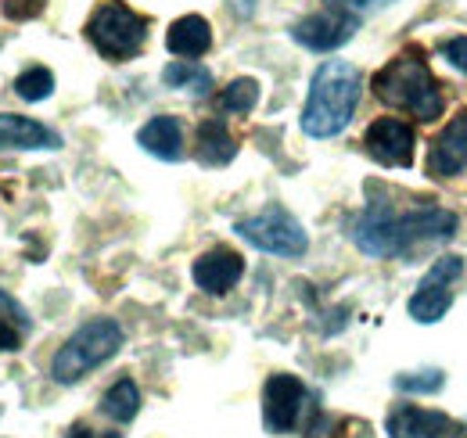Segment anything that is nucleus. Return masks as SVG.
I'll list each match as a JSON object with an SVG mask.
<instances>
[{"instance_id":"1","label":"nucleus","mask_w":467,"mask_h":438,"mask_svg":"<svg viewBox=\"0 0 467 438\" xmlns=\"http://www.w3.org/2000/svg\"><path fill=\"white\" fill-rule=\"evenodd\" d=\"M457 234V216L439 205L396 209L392 202H370L349 219V237L359 252L374 259H403L424 245L450 241Z\"/></svg>"},{"instance_id":"2","label":"nucleus","mask_w":467,"mask_h":438,"mask_svg":"<svg viewBox=\"0 0 467 438\" xmlns=\"http://www.w3.org/2000/svg\"><path fill=\"white\" fill-rule=\"evenodd\" d=\"M359 94H363V76L356 65L342 61V57L324 61L309 83V98L302 109V130L317 141L338 137L356 115Z\"/></svg>"},{"instance_id":"3","label":"nucleus","mask_w":467,"mask_h":438,"mask_svg":"<svg viewBox=\"0 0 467 438\" xmlns=\"http://www.w3.org/2000/svg\"><path fill=\"white\" fill-rule=\"evenodd\" d=\"M370 87H374V98L381 105L410 111L417 122H431V119H439L442 109H446V98L439 90V79L431 76L428 61L417 55V51L392 57L385 68H378L374 79H370Z\"/></svg>"},{"instance_id":"4","label":"nucleus","mask_w":467,"mask_h":438,"mask_svg":"<svg viewBox=\"0 0 467 438\" xmlns=\"http://www.w3.org/2000/svg\"><path fill=\"white\" fill-rule=\"evenodd\" d=\"M122 349V328L109 317H98L90 324L76 330L51 360V378L58 384L83 381L90 370H98L101 363H109Z\"/></svg>"},{"instance_id":"5","label":"nucleus","mask_w":467,"mask_h":438,"mask_svg":"<svg viewBox=\"0 0 467 438\" xmlns=\"http://www.w3.org/2000/svg\"><path fill=\"white\" fill-rule=\"evenodd\" d=\"M87 40L109 61H130L144 51L148 18L137 15L133 7H126L122 0H105L87 22Z\"/></svg>"},{"instance_id":"6","label":"nucleus","mask_w":467,"mask_h":438,"mask_svg":"<svg viewBox=\"0 0 467 438\" xmlns=\"http://www.w3.org/2000/svg\"><path fill=\"white\" fill-rule=\"evenodd\" d=\"M234 230H237L252 248L270 252V256H281V259H298V256H306V248H309V237H306L302 223H298L288 209H281V205H270V209H263L259 216L237 219Z\"/></svg>"},{"instance_id":"7","label":"nucleus","mask_w":467,"mask_h":438,"mask_svg":"<svg viewBox=\"0 0 467 438\" xmlns=\"http://www.w3.org/2000/svg\"><path fill=\"white\" fill-rule=\"evenodd\" d=\"M461 274H464V259H457V256L435 259L431 270L424 274V280L417 284L413 298H410V317L417 324H439L450 313V306H453V291L450 287H453V280Z\"/></svg>"},{"instance_id":"8","label":"nucleus","mask_w":467,"mask_h":438,"mask_svg":"<svg viewBox=\"0 0 467 438\" xmlns=\"http://www.w3.org/2000/svg\"><path fill=\"white\" fill-rule=\"evenodd\" d=\"M309 406V388L295 374H274L263 384V424L270 435H288L298 428Z\"/></svg>"},{"instance_id":"9","label":"nucleus","mask_w":467,"mask_h":438,"mask_svg":"<svg viewBox=\"0 0 467 438\" xmlns=\"http://www.w3.org/2000/svg\"><path fill=\"white\" fill-rule=\"evenodd\" d=\"M363 144H367V155L378 165H389V169H407L413 165V151H417V133L413 126L403 119H374L363 133Z\"/></svg>"},{"instance_id":"10","label":"nucleus","mask_w":467,"mask_h":438,"mask_svg":"<svg viewBox=\"0 0 467 438\" xmlns=\"http://www.w3.org/2000/svg\"><path fill=\"white\" fill-rule=\"evenodd\" d=\"M356 29H359V15L331 7V11H317V15L302 18V22H295L292 36L295 44H302V47H309L317 55H327V51H338L342 44H349L356 36Z\"/></svg>"},{"instance_id":"11","label":"nucleus","mask_w":467,"mask_h":438,"mask_svg":"<svg viewBox=\"0 0 467 438\" xmlns=\"http://www.w3.org/2000/svg\"><path fill=\"white\" fill-rule=\"evenodd\" d=\"M464 169H467V109L453 115V122L431 141V151H428V172L435 180L457 176Z\"/></svg>"},{"instance_id":"12","label":"nucleus","mask_w":467,"mask_h":438,"mask_svg":"<svg viewBox=\"0 0 467 438\" xmlns=\"http://www.w3.org/2000/svg\"><path fill=\"white\" fill-rule=\"evenodd\" d=\"M244 274V259L234 252V248H209L202 259H194L191 276L194 284L205 291V295H227L234 284Z\"/></svg>"},{"instance_id":"13","label":"nucleus","mask_w":467,"mask_h":438,"mask_svg":"<svg viewBox=\"0 0 467 438\" xmlns=\"http://www.w3.org/2000/svg\"><path fill=\"white\" fill-rule=\"evenodd\" d=\"M0 148H11V151H58L61 137L29 119V115H15V111H0Z\"/></svg>"},{"instance_id":"14","label":"nucleus","mask_w":467,"mask_h":438,"mask_svg":"<svg viewBox=\"0 0 467 438\" xmlns=\"http://www.w3.org/2000/svg\"><path fill=\"white\" fill-rule=\"evenodd\" d=\"M385 432H389V438H450L453 435V421L439 410H420V406L400 402L389 413Z\"/></svg>"},{"instance_id":"15","label":"nucleus","mask_w":467,"mask_h":438,"mask_svg":"<svg viewBox=\"0 0 467 438\" xmlns=\"http://www.w3.org/2000/svg\"><path fill=\"white\" fill-rule=\"evenodd\" d=\"M137 144L162 162H180L183 159V126L176 115H155L151 122L140 126Z\"/></svg>"},{"instance_id":"16","label":"nucleus","mask_w":467,"mask_h":438,"mask_svg":"<svg viewBox=\"0 0 467 438\" xmlns=\"http://www.w3.org/2000/svg\"><path fill=\"white\" fill-rule=\"evenodd\" d=\"M237 155V141L231 137L223 119H205L194 133V159L202 165H227Z\"/></svg>"},{"instance_id":"17","label":"nucleus","mask_w":467,"mask_h":438,"mask_svg":"<svg viewBox=\"0 0 467 438\" xmlns=\"http://www.w3.org/2000/svg\"><path fill=\"white\" fill-rule=\"evenodd\" d=\"M166 47L176 57H202L213 47V29H209V22L202 15H183L170 26Z\"/></svg>"},{"instance_id":"18","label":"nucleus","mask_w":467,"mask_h":438,"mask_svg":"<svg viewBox=\"0 0 467 438\" xmlns=\"http://www.w3.org/2000/svg\"><path fill=\"white\" fill-rule=\"evenodd\" d=\"M162 83L173 87V90H183L191 98H209L213 94V72L191 57H180V61H170L162 68Z\"/></svg>"},{"instance_id":"19","label":"nucleus","mask_w":467,"mask_h":438,"mask_svg":"<svg viewBox=\"0 0 467 438\" xmlns=\"http://www.w3.org/2000/svg\"><path fill=\"white\" fill-rule=\"evenodd\" d=\"M101 413L109 421H116V424H130L140 413V388L130 381V378H119L105 391V399H101Z\"/></svg>"},{"instance_id":"20","label":"nucleus","mask_w":467,"mask_h":438,"mask_svg":"<svg viewBox=\"0 0 467 438\" xmlns=\"http://www.w3.org/2000/svg\"><path fill=\"white\" fill-rule=\"evenodd\" d=\"M15 94L22 101H47L55 94V72L44 65H29L26 72L15 76Z\"/></svg>"},{"instance_id":"21","label":"nucleus","mask_w":467,"mask_h":438,"mask_svg":"<svg viewBox=\"0 0 467 438\" xmlns=\"http://www.w3.org/2000/svg\"><path fill=\"white\" fill-rule=\"evenodd\" d=\"M255 105H259V83L248 79V76L234 79L231 87L220 94V109L234 111V115H244V111H252Z\"/></svg>"},{"instance_id":"22","label":"nucleus","mask_w":467,"mask_h":438,"mask_svg":"<svg viewBox=\"0 0 467 438\" xmlns=\"http://www.w3.org/2000/svg\"><path fill=\"white\" fill-rule=\"evenodd\" d=\"M346 428H349V421L331 417L324 410H313V417L306 424V438H346Z\"/></svg>"},{"instance_id":"23","label":"nucleus","mask_w":467,"mask_h":438,"mask_svg":"<svg viewBox=\"0 0 467 438\" xmlns=\"http://www.w3.org/2000/svg\"><path fill=\"white\" fill-rule=\"evenodd\" d=\"M446 384V378H442V370H417V374H400L396 378V388L400 391H424V395H431V391H439Z\"/></svg>"},{"instance_id":"24","label":"nucleus","mask_w":467,"mask_h":438,"mask_svg":"<svg viewBox=\"0 0 467 438\" xmlns=\"http://www.w3.org/2000/svg\"><path fill=\"white\" fill-rule=\"evenodd\" d=\"M0 328H18V330H26V334H29V328H33L26 306H22L18 298H11L4 287H0Z\"/></svg>"},{"instance_id":"25","label":"nucleus","mask_w":467,"mask_h":438,"mask_svg":"<svg viewBox=\"0 0 467 438\" xmlns=\"http://www.w3.org/2000/svg\"><path fill=\"white\" fill-rule=\"evenodd\" d=\"M44 4L47 0H4V15L7 18H18V22L22 18H36L44 11Z\"/></svg>"},{"instance_id":"26","label":"nucleus","mask_w":467,"mask_h":438,"mask_svg":"<svg viewBox=\"0 0 467 438\" xmlns=\"http://www.w3.org/2000/svg\"><path fill=\"white\" fill-rule=\"evenodd\" d=\"M327 4L338 7V11H349V15H370V11H381L396 0H327Z\"/></svg>"},{"instance_id":"27","label":"nucleus","mask_w":467,"mask_h":438,"mask_svg":"<svg viewBox=\"0 0 467 438\" xmlns=\"http://www.w3.org/2000/svg\"><path fill=\"white\" fill-rule=\"evenodd\" d=\"M442 55H446V61H450L453 68H461V72L467 76V36L446 40V44H442Z\"/></svg>"},{"instance_id":"28","label":"nucleus","mask_w":467,"mask_h":438,"mask_svg":"<svg viewBox=\"0 0 467 438\" xmlns=\"http://www.w3.org/2000/svg\"><path fill=\"white\" fill-rule=\"evenodd\" d=\"M65 438H98V432H90L87 424H72ZM101 438H119V435H116V432H109V435H101Z\"/></svg>"},{"instance_id":"29","label":"nucleus","mask_w":467,"mask_h":438,"mask_svg":"<svg viewBox=\"0 0 467 438\" xmlns=\"http://www.w3.org/2000/svg\"><path fill=\"white\" fill-rule=\"evenodd\" d=\"M234 15H241V18H252V11H255V0H231Z\"/></svg>"}]
</instances>
